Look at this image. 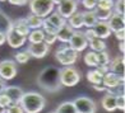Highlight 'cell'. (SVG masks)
Listing matches in <instances>:
<instances>
[{"instance_id":"6da1fadb","label":"cell","mask_w":125,"mask_h":113,"mask_svg":"<svg viewBox=\"0 0 125 113\" xmlns=\"http://www.w3.org/2000/svg\"><path fill=\"white\" fill-rule=\"evenodd\" d=\"M60 69L55 66H47L40 72L37 78V83L43 90L50 93H55L60 90L61 83H60V75H59Z\"/></svg>"},{"instance_id":"7a4b0ae2","label":"cell","mask_w":125,"mask_h":113,"mask_svg":"<svg viewBox=\"0 0 125 113\" xmlns=\"http://www.w3.org/2000/svg\"><path fill=\"white\" fill-rule=\"evenodd\" d=\"M19 104L24 113H40L46 105V99L40 93L28 92L23 93Z\"/></svg>"},{"instance_id":"3957f363","label":"cell","mask_w":125,"mask_h":113,"mask_svg":"<svg viewBox=\"0 0 125 113\" xmlns=\"http://www.w3.org/2000/svg\"><path fill=\"white\" fill-rule=\"evenodd\" d=\"M78 52L69 47V44L59 47L55 52V59L59 61V64L62 66H72L77 62L78 60Z\"/></svg>"},{"instance_id":"277c9868","label":"cell","mask_w":125,"mask_h":113,"mask_svg":"<svg viewBox=\"0 0 125 113\" xmlns=\"http://www.w3.org/2000/svg\"><path fill=\"white\" fill-rule=\"evenodd\" d=\"M61 87H75L81 81V72L73 66H64L59 71Z\"/></svg>"},{"instance_id":"5b68a950","label":"cell","mask_w":125,"mask_h":113,"mask_svg":"<svg viewBox=\"0 0 125 113\" xmlns=\"http://www.w3.org/2000/svg\"><path fill=\"white\" fill-rule=\"evenodd\" d=\"M30 9L32 14H36L41 18L46 17L54 12V3L51 0H28Z\"/></svg>"},{"instance_id":"8992f818","label":"cell","mask_w":125,"mask_h":113,"mask_svg":"<svg viewBox=\"0 0 125 113\" xmlns=\"http://www.w3.org/2000/svg\"><path fill=\"white\" fill-rule=\"evenodd\" d=\"M68 43H69V47L73 48L74 51H77L78 53L84 51L88 47V41H87L86 36H84V33L81 29H77L73 32V35H72Z\"/></svg>"},{"instance_id":"52a82bcc","label":"cell","mask_w":125,"mask_h":113,"mask_svg":"<svg viewBox=\"0 0 125 113\" xmlns=\"http://www.w3.org/2000/svg\"><path fill=\"white\" fill-rule=\"evenodd\" d=\"M73 103H74L78 113H96L97 112V105L88 97H77L73 100Z\"/></svg>"},{"instance_id":"ba28073f","label":"cell","mask_w":125,"mask_h":113,"mask_svg":"<svg viewBox=\"0 0 125 113\" xmlns=\"http://www.w3.org/2000/svg\"><path fill=\"white\" fill-rule=\"evenodd\" d=\"M17 72H18V67H17L15 61H13V60H3L1 62H0V78L4 79L5 81L14 79Z\"/></svg>"},{"instance_id":"9c48e42d","label":"cell","mask_w":125,"mask_h":113,"mask_svg":"<svg viewBox=\"0 0 125 113\" xmlns=\"http://www.w3.org/2000/svg\"><path fill=\"white\" fill-rule=\"evenodd\" d=\"M78 10V0H61L58 4V12L62 18L68 19Z\"/></svg>"},{"instance_id":"30bf717a","label":"cell","mask_w":125,"mask_h":113,"mask_svg":"<svg viewBox=\"0 0 125 113\" xmlns=\"http://www.w3.org/2000/svg\"><path fill=\"white\" fill-rule=\"evenodd\" d=\"M28 53L31 55V57L35 59H43L45 56L49 53L50 46L45 42H38V43H30V46L27 48Z\"/></svg>"},{"instance_id":"8fae6325","label":"cell","mask_w":125,"mask_h":113,"mask_svg":"<svg viewBox=\"0 0 125 113\" xmlns=\"http://www.w3.org/2000/svg\"><path fill=\"white\" fill-rule=\"evenodd\" d=\"M109 70L111 72H114L115 75H117L124 81L125 80V78H124V74H125V59H124V56H117V57H115L114 60H110Z\"/></svg>"},{"instance_id":"7c38bea8","label":"cell","mask_w":125,"mask_h":113,"mask_svg":"<svg viewBox=\"0 0 125 113\" xmlns=\"http://www.w3.org/2000/svg\"><path fill=\"white\" fill-rule=\"evenodd\" d=\"M26 41H27V37L18 35L13 29L7 33V42L12 48H21L26 43Z\"/></svg>"},{"instance_id":"4fadbf2b","label":"cell","mask_w":125,"mask_h":113,"mask_svg":"<svg viewBox=\"0 0 125 113\" xmlns=\"http://www.w3.org/2000/svg\"><path fill=\"white\" fill-rule=\"evenodd\" d=\"M93 31L96 33V37H98L101 39H106L112 33L106 20H97V23L93 26Z\"/></svg>"},{"instance_id":"5bb4252c","label":"cell","mask_w":125,"mask_h":113,"mask_svg":"<svg viewBox=\"0 0 125 113\" xmlns=\"http://www.w3.org/2000/svg\"><path fill=\"white\" fill-rule=\"evenodd\" d=\"M107 24H109L111 32H116L119 29H123V28H125V17L119 15V14L112 12L111 17L107 20Z\"/></svg>"},{"instance_id":"9a60e30c","label":"cell","mask_w":125,"mask_h":113,"mask_svg":"<svg viewBox=\"0 0 125 113\" xmlns=\"http://www.w3.org/2000/svg\"><path fill=\"white\" fill-rule=\"evenodd\" d=\"M120 83H124V81L111 71H107L106 74L102 76V85H104L106 89H112V88L117 87Z\"/></svg>"},{"instance_id":"2e32d148","label":"cell","mask_w":125,"mask_h":113,"mask_svg":"<svg viewBox=\"0 0 125 113\" xmlns=\"http://www.w3.org/2000/svg\"><path fill=\"white\" fill-rule=\"evenodd\" d=\"M4 93L9 97V99L12 100V103H19V100L23 95V89L17 87V85H12V87H5Z\"/></svg>"},{"instance_id":"e0dca14e","label":"cell","mask_w":125,"mask_h":113,"mask_svg":"<svg viewBox=\"0 0 125 113\" xmlns=\"http://www.w3.org/2000/svg\"><path fill=\"white\" fill-rule=\"evenodd\" d=\"M73 32H74V29L66 23V24H64L62 27H60L58 29V32H56V38L62 43H68L70 37H72V35H73Z\"/></svg>"},{"instance_id":"ac0fdd59","label":"cell","mask_w":125,"mask_h":113,"mask_svg":"<svg viewBox=\"0 0 125 113\" xmlns=\"http://www.w3.org/2000/svg\"><path fill=\"white\" fill-rule=\"evenodd\" d=\"M13 31L17 32L21 36L27 37L28 33L31 32V29L26 22V18H21V19H17L15 22H13Z\"/></svg>"},{"instance_id":"d6986e66","label":"cell","mask_w":125,"mask_h":113,"mask_svg":"<svg viewBox=\"0 0 125 113\" xmlns=\"http://www.w3.org/2000/svg\"><path fill=\"white\" fill-rule=\"evenodd\" d=\"M101 105L104 107V109L107 112H114L116 111V97L112 94L107 93L101 100Z\"/></svg>"},{"instance_id":"ffe728a7","label":"cell","mask_w":125,"mask_h":113,"mask_svg":"<svg viewBox=\"0 0 125 113\" xmlns=\"http://www.w3.org/2000/svg\"><path fill=\"white\" fill-rule=\"evenodd\" d=\"M68 24H69L73 29L77 31V29H81V28H83V17H82V12H77L70 15L69 18H68Z\"/></svg>"},{"instance_id":"44dd1931","label":"cell","mask_w":125,"mask_h":113,"mask_svg":"<svg viewBox=\"0 0 125 113\" xmlns=\"http://www.w3.org/2000/svg\"><path fill=\"white\" fill-rule=\"evenodd\" d=\"M82 17H83V27H86V28H93V26L98 20L93 10H86V12H83Z\"/></svg>"},{"instance_id":"7402d4cb","label":"cell","mask_w":125,"mask_h":113,"mask_svg":"<svg viewBox=\"0 0 125 113\" xmlns=\"http://www.w3.org/2000/svg\"><path fill=\"white\" fill-rule=\"evenodd\" d=\"M13 29V22L10 20V18L4 14L3 12H0V32H3L7 35L8 32Z\"/></svg>"},{"instance_id":"603a6c76","label":"cell","mask_w":125,"mask_h":113,"mask_svg":"<svg viewBox=\"0 0 125 113\" xmlns=\"http://www.w3.org/2000/svg\"><path fill=\"white\" fill-rule=\"evenodd\" d=\"M26 22L28 27H30V29H38V28L42 27V22H43V18L41 17H38L36 14H30L26 17Z\"/></svg>"},{"instance_id":"cb8c5ba5","label":"cell","mask_w":125,"mask_h":113,"mask_svg":"<svg viewBox=\"0 0 125 113\" xmlns=\"http://www.w3.org/2000/svg\"><path fill=\"white\" fill-rule=\"evenodd\" d=\"M46 18L49 19L50 23L52 24V26H55L56 28H58V29H59L60 27H62L64 24H66V19H65V18H62V17H61L58 12L50 13V14L46 17Z\"/></svg>"},{"instance_id":"d4e9b609","label":"cell","mask_w":125,"mask_h":113,"mask_svg":"<svg viewBox=\"0 0 125 113\" xmlns=\"http://www.w3.org/2000/svg\"><path fill=\"white\" fill-rule=\"evenodd\" d=\"M43 36H45V32L41 28H38V29H31L27 38L30 43H38V42H43Z\"/></svg>"},{"instance_id":"484cf974","label":"cell","mask_w":125,"mask_h":113,"mask_svg":"<svg viewBox=\"0 0 125 113\" xmlns=\"http://www.w3.org/2000/svg\"><path fill=\"white\" fill-rule=\"evenodd\" d=\"M55 113H78L73 102H62L56 108Z\"/></svg>"},{"instance_id":"4316f807","label":"cell","mask_w":125,"mask_h":113,"mask_svg":"<svg viewBox=\"0 0 125 113\" xmlns=\"http://www.w3.org/2000/svg\"><path fill=\"white\" fill-rule=\"evenodd\" d=\"M88 44L92 51H94V52H100V51H104L106 50V43L104 39H101L98 37H96L93 39H91V41H88Z\"/></svg>"},{"instance_id":"83f0119b","label":"cell","mask_w":125,"mask_h":113,"mask_svg":"<svg viewBox=\"0 0 125 113\" xmlns=\"http://www.w3.org/2000/svg\"><path fill=\"white\" fill-rule=\"evenodd\" d=\"M84 64L89 67H96L98 65V61H97V52L94 51H89L84 55Z\"/></svg>"},{"instance_id":"f1b7e54d","label":"cell","mask_w":125,"mask_h":113,"mask_svg":"<svg viewBox=\"0 0 125 113\" xmlns=\"http://www.w3.org/2000/svg\"><path fill=\"white\" fill-rule=\"evenodd\" d=\"M87 80L92 84V85H96V84H102V75L97 70H89L87 72Z\"/></svg>"},{"instance_id":"f546056e","label":"cell","mask_w":125,"mask_h":113,"mask_svg":"<svg viewBox=\"0 0 125 113\" xmlns=\"http://www.w3.org/2000/svg\"><path fill=\"white\" fill-rule=\"evenodd\" d=\"M93 12L97 17L98 20H109V18L112 14V9H101V8H94Z\"/></svg>"},{"instance_id":"4dcf8cb0","label":"cell","mask_w":125,"mask_h":113,"mask_svg":"<svg viewBox=\"0 0 125 113\" xmlns=\"http://www.w3.org/2000/svg\"><path fill=\"white\" fill-rule=\"evenodd\" d=\"M31 59V55L28 53V51H18L15 55H14V61L18 64H27Z\"/></svg>"},{"instance_id":"1f68e13d","label":"cell","mask_w":125,"mask_h":113,"mask_svg":"<svg viewBox=\"0 0 125 113\" xmlns=\"http://www.w3.org/2000/svg\"><path fill=\"white\" fill-rule=\"evenodd\" d=\"M112 12L119 15H124L125 14V0H116V1H114Z\"/></svg>"},{"instance_id":"d6a6232c","label":"cell","mask_w":125,"mask_h":113,"mask_svg":"<svg viewBox=\"0 0 125 113\" xmlns=\"http://www.w3.org/2000/svg\"><path fill=\"white\" fill-rule=\"evenodd\" d=\"M110 55L106 50L104 51H100L97 52V61H98V65H109L110 64Z\"/></svg>"},{"instance_id":"836d02e7","label":"cell","mask_w":125,"mask_h":113,"mask_svg":"<svg viewBox=\"0 0 125 113\" xmlns=\"http://www.w3.org/2000/svg\"><path fill=\"white\" fill-rule=\"evenodd\" d=\"M41 29H42L45 33H55V35H56V32H58V28H56L55 26L51 24L50 22H49V19H47V18H43Z\"/></svg>"},{"instance_id":"e575fe53","label":"cell","mask_w":125,"mask_h":113,"mask_svg":"<svg viewBox=\"0 0 125 113\" xmlns=\"http://www.w3.org/2000/svg\"><path fill=\"white\" fill-rule=\"evenodd\" d=\"M124 83H120L117 87L112 88V89H106V93L109 94H112L115 95V97H117V95H124V92H125V88H124Z\"/></svg>"},{"instance_id":"d590c367","label":"cell","mask_w":125,"mask_h":113,"mask_svg":"<svg viewBox=\"0 0 125 113\" xmlns=\"http://www.w3.org/2000/svg\"><path fill=\"white\" fill-rule=\"evenodd\" d=\"M114 7V0H97V7L101 9H112Z\"/></svg>"},{"instance_id":"8d00e7d4","label":"cell","mask_w":125,"mask_h":113,"mask_svg":"<svg viewBox=\"0 0 125 113\" xmlns=\"http://www.w3.org/2000/svg\"><path fill=\"white\" fill-rule=\"evenodd\" d=\"M56 41H58V38H56V35L55 33H45L43 36V42L51 46V44H54Z\"/></svg>"},{"instance_id":"74e56055","label":"cell","mask_w":125,"mask_h":113,"mask_svg":"<svg viewBox=\"0 0 125 113\" xmlns=\"http://www.w3.org/2000/svg\"><path fill=\"white\" fill-rule=\"evenodd\" d=\"M5 113H24V112H23V109H22L19 103H12L7 108V112Z\"/></svg>"},{"instance_id":"f35d334b","label":"cell","mask_w":125,"mask_h":113,"mask_svg":"<svg viewBox=\"0 0 125 113\" xmlns=\"http://www.w3.org/2000/svg\"><path fill=\"white\" fill-rule=\"evenodd\" d=\"M82 5L86 10H93L97 7V0H82Z\"/></svg>"},{"instance_id":"ab89813d","label":"cell","mask_w":125,"mask_h":113,"mask_svg":"<svg viewBox=\"0 0 125 113\" xmlns=\"http://www.w3.org/2000/svg\"><path fill=\"white\" fill-rule=\"evenodd\" d=\"M12 104V100L9 99V97L4 92L0 93V105L4 107V108H8V107Z\"/></svg>"},{"instance_id":"60d3db41","label":"cell","mask_w":125,"mask_h":113,"mask_svg":"<svg viewBox=\"0 0 125 113\" xmlns=\"http://www.w3.org/2000/svg\"><path fill=\"white\" fill-rule=\"evenodd\" d=\"M116 109H125V95H117L116 97Z\"/></svg>"},{"instance_id":"b9f144b4","label":"cell","mask_w":125,"mask_h":113,"mask_svg":"<svg viewBox=\"0 0 125 113\" xmlns=\"http://www.w3.org/2000/svg\"><path fill=\"white\" fill-rule=\"evenodd\" d=\"M83 33H84V36H86L87 41H91V39L96 38V33H94V31H93V28H87V29L84 31Z\"/></svg>"},{"instance_id":"7bdbcfd3","label":"cell","mask_w":125,"mask_h":113,"mask_svg":"<svg viewBox=\"0 0 125 113\" xmlns=\"http://www.w3.org/2000/svg\"><path fill=\"white\" fill-rule=\"evenodd\" d=\"M96 70H97L102 76H104L107 71H110L109 70V65H97V66H96Z\"/></svg>"},{"instance_id":"ee69618b","label":"cell","mask_w":125,"mask_h":113,"mask_svg":"<svg viewBox=\"0 0 125 113\" xmlns=\"http://www.w3.org/2000/svg\"><path fill=\"white\" fill-rule=\"evenodd\" d=\"M114 33H115V37L119 39V41H124V39H125V28L119 29V31L114 32Z\"/></svg>"},{"instance_id":"f6af8a7d","label":"cell","mask_w":125,"mask_h":113,"mask_svg":"<svg viewBox=\"0 0 125 113\" xmlns=\"http://www.w3.org/2000/svg\"><path fill=\"white\" fill-rule=\"evenodd\" d=\"M12 5H18V7H23L28 4V0H8Z\"/></svg>"},{"instance_id":"bcb514c9","label":"cell","mask_w":125,"mask_h":113,"mask_svg":"<svg viewBox=\"0 0 125 113\" xmlns=\"http://www.w3.org/2000/svg\"><path fill=\"white\" fill-rule=\"evenodd\" d=\"M93 89L97 90V92H106V88L102 84H96V85H93Z\"/></svg>"},{"instance_id":"7dc6e473","label":"cell","mask_w":125,"mask_h":113,"mask_svg":"<svg viewBox=\"0 0 125 113\" xmlns=\"http://www.w3.org/2000/svg\"><path fill=\"white\" fill-rule=\"evenodd\" d=\"M5 42H7V35H5V33H3V32H0V46H1V44H4Z\"/></svg>"},{"instance_id":"c3c4849f","label":"cell","mask_w":125,"mask_h":113,"mask_svg":"<svg viewBox=\"0 0 125 113\" xmlns=\"http://www.w3.org/2000/svg\"><path fill=\"white\" fill-rule=\"evenodd\" d=\"M5 87H7V84H5V80L0 78V93H3V92H4Z\"/></svg>"},{"instance_id":"681fc988","label":"cell","mask_w":125,"mask_h":113,"mask_svg":"<svg viewBox=\"0 0 125 113\" xmlns=\"http://www.w3.org/2000/svg\"><path fill=\"white\" fill-rule=\"evenodd\" d=\"M119 50H120V52L124 55V52H125V43H124V41H120V43H119Z\"/></svg>"},{"instance_id":"f907efd6","label":"cell","mask_w":125,"mask_h":113,"mask_svg":"<svg viewBox=\"0 0 125 113\" xmlns=\"http://www.w3.org/2000/svg\"><path fill=\"white\" fill-rule=\"evenodd\" d=\"M5 112H7V108H4V107L0 105V113H5Z\"/></svg>"},{"instance_id":"816d5d0a","label":"cell","mask_w":125,"mask_h":113,"mask_svg":"<svg viewBox=\"0 0 125 113\" xmlns=\"http://www.w3.org/2000/svg\"><path fill=\"white\" fill-rule=\"evenodd\" d=\"M51 1H52L54 3V5H58L60 1H61V0H51Z\"/></svg>"},{"instance_id":"f5cc1de1","label":"cell","mask_w":125,"mask_h":113,"mask_svg":"<svg viewBox=\"0 0 125 113\" xmlns=\"http://www.w3.org/2000/svg\"><path fill=\"white\" fill-rule=\"evenodd\" d=\"M0 1H7V0H0Z\"/></svg>"},{"instance_id":"db71d44e","label":"cell","mask_w":125,"mask_h":113,"mask_svg":"<svg viewBox=\"0 0 125 113\" xmlns=\"http://www.w3.org/2000/svg\"><path fill=\"white\" fill-rule=\"evenodd\" d=\"M51 113H55V112H51Z\"/></svg>"}]
</instances>
